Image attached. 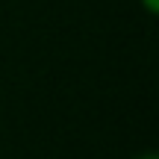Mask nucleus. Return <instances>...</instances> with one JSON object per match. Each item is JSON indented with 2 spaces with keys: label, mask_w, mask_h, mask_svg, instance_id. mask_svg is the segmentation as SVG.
I'll return each mask as SVG.
<instances>
[{
  "label": "nucleus",
  "mask_w": 159,
  "mask_h": 159,
  "mask_svg": "<svg viewBox=\"0 0 159 159\" xmlns=\"http://www.w3.org/2000/svg\"><path fill=\"white\" fill-rule=\"evenodd\" d=\"M139 159H159L156 153H144V156H139Z\"/></svg>",
  "instance_id": "f03ea898"
},
{
  "label": "nucleus",
  "mask_w": 159,
  "mask_h": 159,
  "mask_svg": "<svg viewBox=\"0 0 159 159\" xmlns=\"http://www.w3.org/2000/svg\"><path fill=\"white\" fill-rule=\"evenodd\" d=\"M142 6L148 15H159V0H142Z\"/></svg>",
  "instance_id": "f257e3e1"
}]
</instances>
